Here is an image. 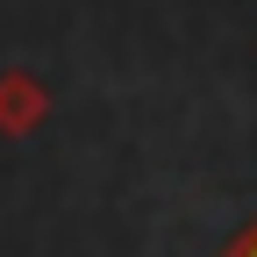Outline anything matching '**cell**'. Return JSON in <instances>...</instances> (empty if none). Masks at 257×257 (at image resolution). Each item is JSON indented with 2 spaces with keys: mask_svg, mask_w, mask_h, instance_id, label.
<instances>
[{
  "mask_svg": "<svg viewBox=\"0 0 257 257\" xmlns=\"http://www.w3.org/2000/svg\"><path fill=\"white\" fill-rule=\"evenodd\" d=\"M229 257H257V221H250V229H243V243H236Z\"/></svg>",
  "mask_w": 257,
  "mask_h": 257,
  "instance_id": "2",
  "label": "cell"
},
{
  "mask_svg": "<svg viewBox=\"0 0 257 257\" xmlns=\"http://www.w3.org/2000/svg\"><path fill=\"white\" fill-rule=\"evenodd\" d=\"M43 86L36 79H29V72H8V79H0V128H8V136H22V128H36L43 121Z\"/></svg>",
  "mask_w": 257,
  "mask_h": 257,
  "instance_id": "1",
  "label": "cell"
}]
</instances>
